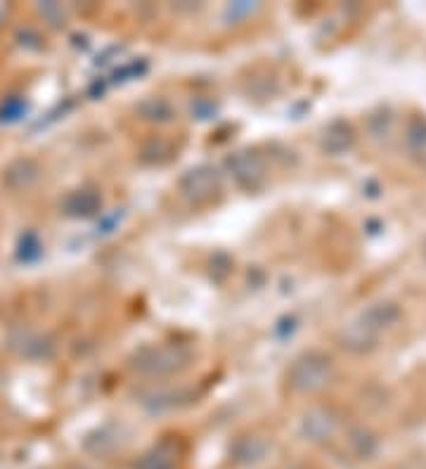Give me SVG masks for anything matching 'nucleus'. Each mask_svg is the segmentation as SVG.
Returning a JSON list of instances; mask_svg holds the SVG:
<instances>
[{
    "instance_id": "1",
    "label": "nucleus",
    "mask_w": 426,
    "mask_h": 469,
    "mask_svg": "<svg viewBox=\"0 0 426 469\" xmlns=\"http://www.w3.org/2000/svg\"><path fill=\"white\" fill-rule=\"evenodd\" d=\"M401 318V309L396 303L381 301L372 303L370 309L362 311L360 318L355 322H350L343 332V346L355 353H365V351L374 349L379 342V337L393 327Z\"/></svg>"
},
{
    "instance_id": "2",
    "label": "nucleus",
    "mask_w": 426,
    "mask_h": 469,
    "mask_svg": "<svg viewBox=\"0 0 426 469\" xmlns=\"http://www.w3.org/2000/svg\"><path fill=\"white\" fill-rule=\"evenodd\" d=\"M331 374H334V368H331L330 358L322 353H306V356L296 358L287 372V380L294 392L315 393L330 384Z\"/></svg>"
},
{
    "instance_id": "3",
    "label": "nucleus",
    "mask_w": 426,
    "mask_h": 469,
    "mask_svg": "<svg viewBox=\"0 0 426 469\" xmlns=\"http://www.w3.org/2000/svg\"><path fill=\"white\" fill-rule=\"evenodd\" d=\"M185 361H188V353L180 349H173V346H159V349H149L145 353H140L137 358V370L149 374H168L176 372L178 368H183Z\"/></svg>"
},
{
    "instance_id": "4",
    "label": "nucleus",
    "mask_w": 426,
    "mask_h": 469,
    "mask_svg": "<svg viewBox=\"0 0 426 469\" xmlns=\"http://www.w3.org/2000/svg\"><path fill=\"white\" fill-rule=\"evenodd\" d=\"M228 167H230L237 183L242 185V188H248V190L259 188L263 178H266V161L260 159L256 152H239V155L230 157Z\"/></svg>"
},
{
    "instance_id": "5",
    "label": "nucleus",
    "mask_w": 426,
    "mask_h": 469,
    "mask_svg": "<svg viewBox=\"0 0 426 469\" xmlns=\"http://www.w3.org/2000/svg\"><path fill=\"white\" fill-rule=\"evenodd\" d=\"M180 190L188 199L201 204L208 202L216 192H218V176L211 168H197V171H189L188 176L180 183Z\"/></svg>"
},
{
    "instance_id": "6",
    "label": "nucleus",
    "mask_w": 426,
    "mask_h": 469,
    "mask_svg": "<svg viewBox=\"0 0 426 469\" xmlns=\"http://www.w3.org/2000/svg\"><path fill=\"white\" fill-rule=\"evenodd\" d=\"M306 424L310 436H315V439H327L337 429V420H334L330 410H318L313 415H308Z\"/></svg>"
},
{
    "instance_id": "7",
    "label": "nucleus",
    "mask_w": 426,
    "mask_h": 469,
    "mask_svg": "<svg viewBox=\"0 0 426 469\" xmlns=\"http://www.w3.org/2000/svg\"><path fill=\"white\" fill-rule=\"evenodd\" d=\"M353 145V131H350V126L346 124H334L330 126V131L325 133V148L330 152H343V149H349Z\"/></svg>"
},
{
    "instance_id": "8",
    "label": "nucleus",
    "mask_w": 426,
    "mask_h": 469,
    "mask_svg": "<svg viewBox=\"0 0 426 469\" xmlns=\"http://www.w3.org/2000/svg\"><path fill=\"white\" fill-rule=\"evenodd\" d=\"M137 469H176V455L166 445H159V448L142 455Z\"/></svg>"
},
{
    "instance_id": "9",
    "label": "nucleus",
    "mask_w": 426,
    "mask_h": 469,
    "mask_svg": "<svg viewBox=\"0 0 426 469\" xmlns=\"http://www.w3.org/2000/svg\"><path fill=\"white\" fill-rule=\"evenodd\" d=\"M408 143H410V148L421 149V152H424L426 149V121L424 119L412 121V126H410V131H408Z\"/></svg>"
},
{
    "instance_id": "10",
    "label": "nucleus",
    "mask_w": 426,
    "mask_h": 469,
    "mask_svg": "<svg viewBox=\"0 0 426 469\" xmlns=\"http://www.w3.org/2000/svg\"><path fill=\"white\" fill-rule=\"evenodd\" d=\"M424 259H426V240H424Z\"/></svg>"
}]
</instances>
